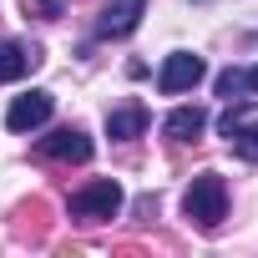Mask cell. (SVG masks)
<instances>
[{"instance_id": "obj_4", "label": "cell", "mask_w": 258, "mask_h": 258, "mask_svg": "<svg viewBox=\"0 0 258 258\" xmlns=\"http://www.w3.org/2000/svg\"><path fill=\"white\" fill-rule=\"evenodd\" d=\"M203 76H208L203 56H192V51H172V56L162 61V76H157V86H162L167 96H182V91H192Z\"/></svg>"}, {"instance_id": "obj_1", "label": "cell", "mask_w": 258, "mask_h": 258, "mask_svg": "<svg viewBox=\"0 0 258 258\" xmlns=\"http://www.w3.org/2000/svg\"><path fill=\"white\" fill-rule=\"evenodd\" d=\"M182 213H187L198 228H218V223L228 218V187H223V177H218V172L192 177V187L182 192Z\"/></svg>"}, {"instance_id": "obj_9", "label": "cell", "mask_w": 258, "mask_h": 258, "mask_svg": "<svg viewBox=\"0 0 258 258\" xmlns=\"http://www.w3.org/2000/svg\"><path fill=\"white\" fill-rule=\"evenodd\" d=\"M147 132V111L142 106H116V111H106V137L111 142H132V137H142Z\"/></svg>"}, {"instance_id": "obj_6", "label": "cell", "mask_w": 258, "mask_h": 258, "mask_svg": "<svg viewBox=\"0 0 258 258\" xmlns=\"http://www.w3.org/2000/svg\"><path fill=\"white\" fill-rule=\"evenodd\" d=\"M41 157H51V162H86L91 157V137L81 126H56L51 137H41Z\"/></svg>"}, {"instance_id": "obj_3", "label": "cell", "mask_w": 258, "mask_h": 258, "mask_svg": "<svg viewBox=\"0 0 258 258\" xmlns=\"http://www.w3.org/2000/svg\"><path fill=\"white\" fill-rule=\"evenodd\" d=\"M223 137L243 162H258V101H243V106L223 111Z\"/></svg>"}, {"instance_id": "obj_12", "label": "cell", "mask_w": 258, "mask_h": 258, "mask_svg": "<svg viewBox=\"0 0 258 258\" xmlns=\"http://www.w3.org/2000/svg\"><path fill=\"white\" fill-rule=\"evenodd\" d=\"M218 91H223V96L243 91V71H223V76H218Z\"/></svg>"}, {"instance_id": "obj_2", "label": "cell", "mask_w": 258, "mask_h": 258, "mask_svg": "<svg viewBox=\"0 0 258 258\" xmlns=\"http://www.w3.org/2000/svg\"><path fill=\"white\" fill-rule=\"evenodd\" d=\"M116 208H121V187H116L111 177H96V182H86L81 192H71V218H81V223L116 218Z\"/></svg>"}, {"instance_id": "obj_5", "label": "cell", "mask_w": 258, "mask_h": 258, "mask_svg": "<svg viewBox=\"0 0 258 258\" xmlns=\"http://www.w3.org/2000/svg\"><path fill=\"white\" fill-rule=\"evenodd\" d=\"M51 111H56V96H51V91H26V96L11 101L6 126H11V132H36V126L51 121Z\"/></svg>"}, {"instance_id": "obj_10", "label": "cell", "mask_w": 258, "mask_h": 258, "mask_svg": "<svg viewBox=\"0 0 258 258\" xmlns=\"http://www.w3.org/2000/svg\"><path fill=\"white\" fill-rule=\"evenodd\" d=\"M203 126H208V111H203V106H177V111L162 121V132H167L172 142H192Z\"/></svg>"}, {"instance_id": "obj_7", "label": "cell", "mask_w": 258, "mask_h": 258, "mask_svg": "<svg viewBox=\"0 0 258 258\" xmlns=\"http://www.w3.org/2000/svg\"><path fill=\"white\" fill-rule=\"evenodd\" d=\"M142 11H147V0H111L101 11V21H96V36H132Z\"/></svg>"}, {"instance_id": "obj_8", "label": "cell", "mask_w": 258, "mask_h": 258, "mask_svg": "<svg viewBox=\"0 0 258 258\" xmlns=\"http://www.w3.org/2000/svg\"><path fill=\"white\" fill-rule=\"evenodd\" d=\"M41 61H46L41 46H16V41H6V46H0V86L16 81V76H26V71H36Z\"/></svg>"}, {"instance_id": "obj_13", "label": "cell", "mask_w": 258, "mask_h": 258, "mask_svg": "<svg viewBox=\"0 0 258 258\" xmlns=\"http://www.w3.org/2000/svg\"><path fill=\"white\" fill-rule=\"evenodd\" d=\"M243 86H253V91H258V66H253V71H243Z\"/></svg>"}, {"instance_id": "obj_11", "label": "cell", "mask_w": 258, "mask_h": 258, "mask_svg": "<svg viewBox=\"0 0 258 258\" xmlns=\"http://www.w3.org/2000/svg\"><path fill=\"white\" fill-rule=\"evenodd\" d=\"M21 16H36V21H56V16H61V0H21Z\"/></svg>"}]
</instances>
